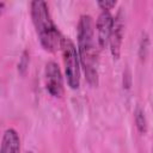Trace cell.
Masks as SVG:
<instances>
[{"label":"cell","mask_w":153,"mask_h":153,"mask_svg":"<svg viewBox=\"0 0 153 153\" xmlns=\"http://www.w3.org/2000/svg\"><path fill=\"white\" fill-rule=\"evenodd\" d=\"M114 16L111 14V11H102L97 18V22L94 24V29L97 31L96 38L99 49H104L108 47L111 27H112Z\"/></svg>","instance_id":"obj_6"},{"label":"cell","mask_w":153,"mask_h":153,"mask_svg":"<svg viewBox=\"0 0 153 153\" xmlns=\"http://www.w3.org/2000/svg\"><path fill=\"white\" fill-rule=\"evenodd\" d=\"M116 0H100L97 2V5L100 7L102 11H111L116 6Z\"/></svg>","instance_id":"obj_11"},{"label":"cell","mask_w":153,"mask_h":153,"mask_svg":"<svg viewBox=\"0 0 153 153\" xmlns=\"http://www.w3.org/2000/svg\"><path fill=\"white\" fill-rule=\"evenodd\" d=\"M44 84L48 93L54 98H61L65 92L62 72L55 61L45 63L44 68Z\"/></svg>","instance_id":"obj_4"},{"label":"cell","mask_w":153,"mask_h":153,"mask_svg":"<svg viewBox=\"0 0 153 153\" xmlns=\"http://www.w3.org/2000/svg\"><path fill=\"white\" fill-rule=\"evenodd\" d=\"M30 14L42 48L48 53H55L60 49L63 36L51 18L48 4L43 0L31 1Z\"/></svg>","instance_id":"obj_2"},{"label":"cell","mask_w":153,"mask_h":153,"mask_svg":"<svg viewBox=\"0 0 153 153\" xmlns=\"http://www.w3.org/2000/svg\"><path fill=\"white\" fill-rule=\"evenodd\" d=\"M123 37H124V16H123L122 11L120 10L116 13V16L114 17L111 33H110V38H109V43H108L111 55L115 60H118L121 56Z\"/></svg>","instance_id":"obj_5"},{"label":"cell","mask_w":153,"mask_h":153,"mask_svg":"<svg viewBox=\"0 0 153 153\" xmlns=\"http://www.w3.org/2000/svg\"><path fill=\"white\" fill-rule=\"evenodd\" d=\"M29 61H30L29 53H27V50H24L23 54H22V57L19 60V63H18V71H19V73L24 74L26 72V69L29 67Z\"/></svg>","instance_id":"obj_10"},{"label":"cell","mask_w":153,"mask_h":153,"mask_svg":"<svg viewBox=\"0 0 153 153\" xmlns=\"http://www.w3.org/2000/svg\"><path fill=\"white\" fill-rule=\"evenodd\" d=\"M0 153H20V139L13 128H8L4 131L1 143H0Z\"/></svg>","instance_id":"obj_7"},{"label":"cell","mask_w":153,"mask_h":153,"mask_svg":"<svg viewBox=\"0 0 153 153\" xmlns=\"http://www.w3.org/2000/svg\"><path fill=\"white\" fill-rule=\"evenodd\" d=\"M61 53H62V61L65 67V75L68 86L72 90H78L80 86V61L76 51L75 44L72 42L68 37H62L61 45H60Z\"/></svg>","instance_id":"obj_3"},{"label":"cell","mask_w":153,"mask_h":153,"mask_svg":"<svg viewBox=\"0 0 153 153\" xmlns=\"http://www.w3.org/2000/svg\"><path fill=\"white\" fill-rule=\"evenodd\" d=\"M78 56L80 67L85 74L86 81L92 86H98V65H99V47L96 38L94 22L90 14H81L76 26Z\"/></svg>","instance_id":"obj_1"},{"label":"cell","mask_w":153,"mask_h":153,"mask_svg":"<svg viewBox=\"0 0 153 153\" xmlns=\"http://www.w3.org/2000/svg\"><path fill=\"white\" fill-rule=\"evenodd\" d=\"M134 121H135V126L136 129L139 130V133L141 134H146L148 130V122L145 115V111L142 108L137 106L134 111Z\"/></svg>","instance_id":"obj_8"},{"label":"cell","mask_w":153,"mask_h":153,"mask_svg":"<svg viewBox=\"0 0 153 153\" xmlns=\"http://www.w3.org/2000/svg\"><path fill=\"white\" fill-rule=\"evenodd\" d=\"M25 153H33V152H31V151H27V152H25Z\"/></svg>","instance_id":"obj_12"},{"label":"cell","mask_w":153,"mask_h":153,"mask_svg":"<svg viewBox=\"0 0 153 153\" xmlns=\"http://www.w3.org/2000/svg\"><path fill=\"white\" fill-rule=\"evenodd\" d=\"M148 48H149V39H148V35L146 32L142 33L141 39H140V45H139V56L141 60H143L147 56L148 53Z\"/></svg>","instance_id":"obj_9"}]
</instances>
